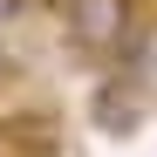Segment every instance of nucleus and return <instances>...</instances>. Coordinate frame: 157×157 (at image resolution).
Listing matches in <instances>:
<instances>
[{
    "label": "nucleus",
    "mask_w": 157,
    "mask_h": 157,
    "mask_svg": "<svg viewBox=\"0 0 157 157\" xmlns=\"http://www.w3.org/2000/svg\"><path fill=\"white\" fill-rule=\"evenodd\" d=\"M62 34L82 55H116L137 34V0H62Z\"/></svg>",
    "instance_id": "1"
},
{
    "label": "nucleus",
    "mask_w": 157,
    "mask_h": 157,
    "mask_svg": "<svg viewBox=\"0 0 157 157\" xmlns=\"http://www.w3.org/2000/svg\"><path fill=\"white\" fill-rule=\"evenodd\" d=\"M150 109H157V96H150V82H137V75H109V82L89 96V123L102 137H137L150 123Z\"/></svg>",
    "instance_id": "2"
},
{
    "label": "nucleus",
    "mask_w": 157,
    "mask_h": 157,
    "mask_svg": "<svg viewBox=\"0 0 157 157\" xmlns=\"http://www.w3.org/2000/svg\"><path fill=\"white\" fill-rule=\"evenodd\" d=\"M21 7H28V0H0V34H7L14 21H21Z\"/></svg>",
    "instance_id": "3"
}]
</instances>
